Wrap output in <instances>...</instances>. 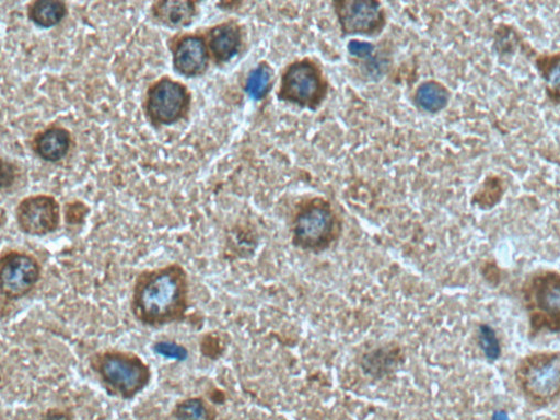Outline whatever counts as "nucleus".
Wrapping results in <instances>:
<instances>
[{
  "label": "nucleus",
  "mask_w": 560,
  "mask_h": 420,
  "mask_svg": "<svg viewBox=\"0 0 560 420\" xmlns=\"http://www.w3.org/2000/svg\"><path fill=\"white\" fill-rule=\"evenodd\" d=\"M68 14V5L63 0H35L27 7L30 22L43 30L58 26Z\"/></svg>",
  "instance_id": "obj_15"
},
{
  "label": "nucleus",
  "mask_w": 560,
  "mask_h": 420,
  "mask_svg": "<svg viewBox=\"0 0 560 420\" xmlns=\"http://www.w3.org/2000/svg\"><path fill=\"white\" fill-rule=\"evenodd\" d=\"M413 98L420 109L438 114L448 106L452 93L442 82L431 80L417 88Z\"/></svg>",
  "instance_id": "obj_17"
},
{
  "label": "nucleus",
  "mask_w": 560,
  "mask_h": 420,
  "mask_svg": "<svg viewBox=\"0 0 560 420\" xmlns=\"http://www.w3.org/2000/svg\"><path fill=\"white\" fill-rule=\"evenodd\" d=\"M515 381L524 397L544 407L560 399V352H536L523 358L515 369Z\"/></svg>",
  "instance_id": "obj_3"
},
{
  "label": "nucleus",
  "mask_w": 560,
  "mask_h": 420,
  "mask_svg": "<svg viewBox=\"0 0 560 420\" xmlns=\"http://www.w3.org/2000/svg\"><path fill=\"white\" fill-rule=\"evenodd\" d=\"M348 51L353 58L368 61L373 59L375 46L366 42L351 40L348 45Z\"/></svg>",
  "instance_id": "obj_24"
},
{
  "label": "nucleus",
  "mask_w": 560,
  "mask_h": 420,
  "mask_svg": "<svg viewBox=\"0 0 560 420\" xmlns=\"http://www.w3.org/2000/svg\"><path fill=\"white\" fill-rule=\"evenodd\" d=\"M153 351L162 358L177 362H184L189 358L188 349L174 341H158L153 346Z\"/></svg>",
  "instance_id": "obj_22"
},
{
  "label": "nucleus",
  "mask_w": 560,
  "mask_h": 420,
  "mask_svg": "<svg viewBox=\"0 0 560 420\" xmlns=\"http://www.w3.org/2000/svg\"><path fill=\"white\" fill-rule=\"evenodd\" d=\"M168 420H217V411L203 397H189L175 405Z\"/></svg>",
  "instance_id": "obj_18"
},
{
  "label": "nucleus",
  "mask_w": 560,
  "mask_h": 420,
  "mask_svg": "<svg viewBox=\"0 0 560 420\" xmlns=\"http://www.w3.org/2000/svg\"><path fill=\"white\" fill-rule=\"evenodd\" d=\"M504 194L503 180L498 176H488L481 189L476 195V198L479 197V202H487L488 207H493L498 202H500L502 196Z\"/></svg>",
  "instance_id": "obj_20"
},
{
  "label": "nucleus",
  "mask_w": 560,
  "mask_h": 420,
  "mask_svg": "<svg viewBox=\"0 0 560 420\" xmlns=\"http://www.w3.org/2000/svg\"><path fill=\"white\" fill-rule=\"evenodd\" d=\"M211 60L217 66H224L238 56L243 47L241 25L229 20L208 28L205 33Z\"/></svg>",
  "instance_id": "obj_12"
},
{
  "label": "nucleus",
  "mask_w": 560,
  "mask_h": 420,
  "mask_svg": "<svg viewBox=\"0 0 560 420\" xmlns=\"http://www.w3.org/2000/svg\"><path fill=\"white\" fill-rule=\"evenodd\" d=\"M334 9L342 35L378 36L386 26L385 11L376 0H337Z\"/></svg>",
  "instance_id": "obj_9"
},
{
  "label": "nucleus",
  "mask_w": 560,
  "mask_h": 420,
  "mask_svg": "<svg viewBox=\"0 0 560 420\" xmlns=\"http://www.w3.org/2000/svg\"><path fill=\"white\" fill-rule=\"evenodd\" d=\"M39 420H73L70 411L61 408L48 409Z\"/></svg>",
  "instance_id": "obj_26"
},
{
  "label": "nucleus",
  "mask_w": 560,
  "mask_h": 420,
  "mask_svg": "<svg viewBox=\"0 0 560 420\" xmlns=\"http://www.w3.org/2000/svg\"><path fill=\"white\" fill-rule=\"evenodd\" d=\"M523 301L533 332H560V273L533 275L523 288Z\"/></svg>",
  "instance_id": "obj_5"
},
{
  "label": "nucleus",
  "mask_w": 560,
  "mask_h": 420,
  "mask_svg": "<svg viewBox=\"0 0 560 420\" xmlns=\"http://www.w3.org/2000/svg\"><path fill=\"white\" fill-rule=\"evenodd\" d=\"M534 67L544 81L545 94L552 104H560V51L539 54L534 57Z\"/></svg>",
  "instance_id": "obj_16"
},
{
  "label": "nucleus",
  "mask_w": 560,
  "mask_h": 420,
  "mask_svg": "<svg viewBox=\"0 0 560 420\" xmlns=\"http://www.w3.org/2000/svg\"><path fill=\"white\" fill-rule=\"evenodd\" d=\"M42 277L43 266L35 255L13 248L3 250L0 255V292L3 308L31 295Z\"/></svg>",
  "instance_id": "obj_7"
},
{
  "label": "nucleus",
  "mask_w": 560,
  "mask_h": 420,
  "mask_svg": "<svg viewBox=\"0 0 560 420\" xmlns=\"http://www.w3.org/2000/svg\"><path fill=\"white\" fill-rule=\"evenodd\" d=\"M480 346L490 360H497L500 357V343L495 332L488 326H482L479 332Z\"/></svg>",
  "instance_id": "obj_23"
},
{
  "label": "nucleus",
  "mask_w": 560,
  "mask_h": 420,
  "mask_svg": "<svg viewBox=\"0 0 560 420\" xmlns=\"http://www.w3.org/2000/svg\"><path fill=\"white\" fill-rule=\"evenodd\" d=\"M171 51L175 72L187 79L203 77L212 61L205 34L200 33L176 35Z\"/></svg>",
  "instance_id": "obj_11"
},
{
  "label": "nucleus",
  "mask_w": 560,
  "mask_h": 420,
  "mask_svg": "<svg viewBox=\"0 0 560 420\" xmlns=\"http://www.w3.org/2000/svg\"><path fill=\"white\" fill-rule=\"evenodd\" d=\"M91 212L90 207L81 200H73L65 206V221L69 228H82Z\"/></svg>",
  "instance_id": "obj_21"
},
{
  "label": "nucleus",
  "mask_w": 560,
  "mask_h": 420,
  "mask_svg": "<svg viewBox=\"0 0 560 420\" xmlns=\"http://www.w3.org/2000/svg\"><path fill=\"white\" fill-rule=\"evenodd\" d=\"M15 218L22 233L43 237L57 232L61 226V206L51 195H33L16 207Z\"/></svg>",
  "instance_id": "obj_10"
},
{
  "label": "nucleus",
  "mask_w": 560,
  "mask_h": 420,
  "mask_svg": "<svg viewBox=\"0 0 560 420\" xmlns=\"http://www.w3.org/2000/svg\"><path fill=\"white\" fill-rule=\"evenodd\" d=\"M130 313L150 328H162L187 320L190 310V280L179 262L140 271L131 290Z\"/></svg>",
  "instance_id": "obj_1"
},
{
  "label": "nucleus",
  "mask_w": 560,
  "mask_h": 420,
  "mask_svg": "<svg viewBox=\"0 0 560 420\" xmlns=\"http://www.w3.org/2000/svg\"><path fill=\"white\" fill-rule=\"evenodd\" d=\"M192 105L189 88L170 75L152 83L145 95L144 112L155 127L173 126L187 119Z\"/></svg>",
  "instance_id": "obj_6"
},
{
  "label": "nucleus",
  "mask_w": 560,
  "mask_h": 420,
  "mask_svg": "<svg viewBox=\"0 0 560 420\" xmlns=\"http://www.w3.org/2000/svg\"><path fill=\"white\" fill-rule=\"evenodd\" d=\"M20 176L19 168L11 162L2 159V190L9 191L14 187Z\"/></svg>",
  "instance_id": "obj_25"
},
{
  "label": "nucleus",
  "mask_w": 560,
  "mask_h": 420,
  "mask_svg": "<svg viewBox=\"0 0 560 420\" xmlns=\"http://www.w3.org/2000/svg\"><path fill=\"white\" fill-rule=\"evenodd\" d=\"M328 80L316 61L311 58L289 65L280 79L277 98L316 112L326 101Z\"/></svg>",
  "instance_id": "obj_4"
},
{
  "label": "nucleus",
  "mask_w": 560,
  "mask_h": 420,
  "mask_svg": "<svg viewBox=\"0 0 560 420\" xmlns=\"http://www.w3.org/2000/svg\"><path fill=\"white\" fill-rule=\"evenodd\" d=\"M90 369L101 386L113 397L129 400L152 382L153 371L142 357L122 350H104L92 354Z\"/></svg>",
  "instance_id": "obj_2"
},
{
  "label": "nucleus",
  "mask_w": 560,
  "mask_h": 420,
  "mask_svg": "<svg viewBox=\"0 0 560 420\" xmlns=\"http://www.w3.org/2000/svg\"><path fill=\"white\" fill-rule=\"evenodd\" d=\"M275 72L268 62H259L247 75L244 90L254 101H261L271 92Z\"/></svg>",
  "instance_id": "obj_19"
},
{
  "label": "nucleus",
  "mask_w": 560,
  "mask_h": 420,
  "mask_svg": "<svg viewBox=\"0 0 560 420\" xmlns=\"http://www.w3.org/2000/svg\"><path fill=\"white\" fill-rule=\"evenodd\" d=\"M337 218L330 205L320 198L307 202L294 221V242L304 249H320L335 238Z\"/></svg>",
  "instance_id": "obj_8"
},
{
  "label": "nucleus",
  "mask_w": 560,
  "mask_h": 420,
  "mask_svg": "<svg viewBox=\"0 0 560 420\" xmlns=\"http://www.w3.org/2000/svg\"><path fill=\"white\" fill-rule=\"evenodd\" d=\"M494 420H509V419L506 418V416L503 412H501V413H498L497 419H494Z\"/></svg>",
  "instance_id": "obj_27"
},
{
  "label": "nucleus",
  "mask_w": 560,
  "mask_h": 420,
  "mask_svg": "<svg viewBox=\"0 0 560 420\" xmlns=\"http://www.w3.org/2000/svg\"><path fill=\"white\" fill-rule=\"evenodd\" d=\"M198 2L194 0H160L151 8L153 20L170 30L190 27L198 18Z\"/></svg>",
  "instance_id": "obj_14"
},
{
  "label": "nucleus",
  "mask_w": 560,
  "mask_h": 420,
  "mask_svg": "<svg viewBox=\"0 0 560 420\" xmlns=\"http://www.w3.org/2000/svg\"><path fill=\"white\" fill-rule=\"evenodd\" d=\"M73 138L71 131L62 125L51 124L38 131L33 138L34 153L46 163H59L71 152Z\"/></svg>",
  "instance_id": "obj_13"
}]
</instances>
